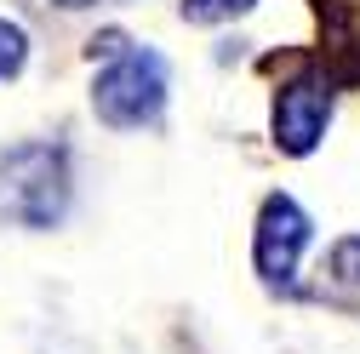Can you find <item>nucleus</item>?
Listing matches in <instances>:
<instances>
[{
  "label": "nucleus",
  "mask_w": 360,
  "mask_h": 354,
  "mask_svg": "<svg viewBox=\"0 0 360 354\" xmlns=\"http://www.w3.org/2000/svg\"><path fill=\"white\" fill-rule=\"evenodd\" d=\"M69 211V166L52 143H18L0 155V217L23 229H52Z\"/></svg>",
  "instance_id": "nucleus-1"
},
{
  "label": "nucleus",
  "mask_w": 360,
  "mask_h": 354,
  "mask_svg": "<svg viewBox=\"0 0 360 354\" xmlns=\"http://www.w3.org/2000/svg\"><path fill=\"white\" fill-rule=\"evenodd\" d=\"M92 109L109 126H149L166 109V63L155 52H115L92 86Z\"/></svg>",
  "instance_id": "nucleus-2"
},
{
  "label": "nucleus",
  "mask_w": 360,
  "mask_h": 354,
  "mask_svg": "<svg viewBox=\"0 0 360 354\" xmlns=\"http://www.w3.org/2000/svg\"><path fill=\"white\" fill-rule=\"evenodd\" d=\"M303 246H309V217H303L286 195L263 200L257 246H252L257 275H263V280H275V286H292V269H297V251H303Z\"/></svg>",
  "instance_id": "nucleus-3"
},
{
  "label": "nucleus",
  "mask_w": 360,
  "mask_h": 354,
  "mask_svg": "<svg viewBox=\"0 0 360 354\" xmlns=\"http://www.w3.org/2000/svg\"><path fill=\"white\" fill-rule=\"evenodd\" d=\"M326 114H332V86L321 74L292 80L281 92V103H275V143L286 155H309L321 143V131H326Z\"/></svg>",
  "instance_id": "nucleus-4"
},
{
  "label": "nucleus",
  "mask_w": 360,
  "mask_h": 354,
  "mask_svg": "<svg viewBox=\"0 0 360 354\" xmlns=\"http://www.w3.org/2000/svg\"><path fill=\"white\" fill-rule=\"evenodd\" d=\"M321 6V29L332 58H343V69H360V0H314Z\"/></svg>",
  "instance_id": "nucleus-5"
},
{
  "label": "nucleus",
  "mask_w": 360,
  "mask_h": 354,
  "mask_svg": "<svg viewBox=\"0 0 360 354\" xmlns=\"http://www.w3.org/2000/svg\"><path fill=\"white\" fill-rule=\"evenodd\" d=\"M252 6V0H184V18L189 23H229Z\"/></svg>",
  "instance_id": "nucleus-6"
},
{
  "label": "nucleus",
  "mask_w": 360,
  "mask_h": 354,
  "mask_svg": "<svg viewBox=\"0 0 360 354\" xmlns=\"http://www.w3.org/2000/svg\"><path fill=\"white\" fill-rule=\"evenodd\" d=\"M23 58H29V34H23L18 23H0V80L18 74V69H23Z\"/></svg>",
  "instance_id": "nucleus-7"
},
{
  "label": "nucleus",
  "mask_w": 360,
  "mask_h": 354,
  "mask_svg": "<svg viewBox=\"0 0 360 354\" xmlns=\"http://www.w3.org/2000/svg\"><path fill=\"white\" fill-rule=\"evenodd\" d=\"M332 263H338V275H349V280H360V240H343Z\"/></svg>",
  "instance_id": "nucleus-8"
},
{
  "label": "nucleus",
  "mask_w": 360,
  "mask_h": 354,
  "mask_svg": "<svg viewBox=\"0 0 360 354\" xmlns=\"http://www.w3.org/2000/svg\"><path fill=\"white\" fill-rule=\"evenodd\" d=\"M58 6H92V0H58Z\"/></svg>",
  "instance_id": "nucleus-9"
}]
</instances>
